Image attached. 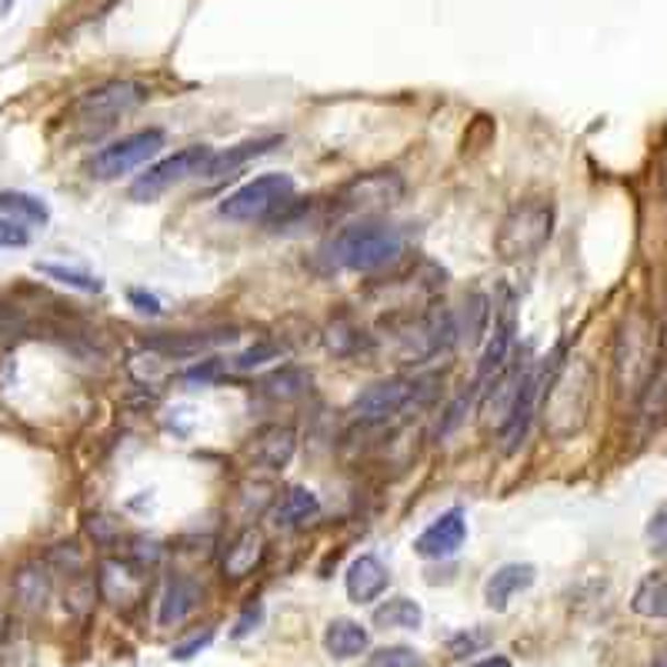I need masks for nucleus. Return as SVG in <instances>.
<instances>
[{"instance_id": "1", "label": "nucleus", "mask_w": 667, "mask_h": 667, "mask_svg": "<svg viewBox=\"0 0 667 667\" xmlns=\"http://www.w3.org/2000/svg\"><path fill=\"white\" fill-rule=\"evenodd\" d=\"M404 230L384 221H354L324 244V261L338 271L377 274L404 258Z\"/></svg>"}, {"instance_id": "2", "label": "nucleus", "mask_w": 667, "mask_h": 667, "mask_svg": "<svg viewBox=\"0 0 667 667\" xmlns=\"http://www.w3.org/2000/svg\"><path fill=\"white\" fill-rule=\"evenodd\" d=\"M554 234V207L544 197L518 201L494 234V255L505 264H521L538 258Z\"/></svg>"}, {"instance_id": "3", "label": "nucleus", "mask_w": 667, "mask_h": 667, "mask_svg": "<svg viewBox=\"0 0 667 667\" xmlns=\"http://www.w3.org/2000/svg\"><path fill=\"white\" fill-rule=\"evenodd\" d=\"M544 428L554 438H567L584 425L591 400V368L584 361H561V368L551 374L544 387Z\"/></svg>"}, {"instance_id": "4", "label": "nucleus", "mask_w": 667, "mask_h": 667, "mask_svg": "<svg viewBox=\"0 0 667 667\" xmlns=\"http://www.w3.org/2000/svg\"><path fill=\"white\" fill-rule=\"evenodd\" d=\"M441 377L438 374H425V377H387L371 384L364 394H358V400L351 404V414L358 417L361 425H381L387 417L428 407L438 394Z\"/></svg>"}, {"instance_id": "5", "label": "nucleus", "mask_w": 667, "mask_h": 667, "mask_svg": "<svg viewBox=\"0 0 667 667\" xmlns=\"http://www.w3.org/2000/svg\"><path fill=\"white\" fill-rule=\"evenodd\" d=\"M147 101V88L137 80H104L98 88L83 91L80 98H74V104L67 108L70 124H77L80 131H104L114 121H121L124 114L137 111Z\"/></svg>"}, {"instance_id": "6", "label": "nucleus", "mask_w": 667, "mask_h": 667, "mask_svg": "<svg viewBox=\"0 0 667 667\" xmlns=\"http://www.w3.org/2000/svg\"><path fill=\"white\" fill-rule=\"evenodd\" d=\"M294 197V178L291 174H281V171H271V174H261L255 181H247L244 188H237L234 194H227L217 211L221 217L227 221H237V224H255V221H264L271 214H278L287 201Z\"/></svg>"}, {"instance_id": "7", "label": "nucleus", "mask_w": 667, "mask_h": 667, "mask_svg": "<svg viewBox=\"0 0 667 667\" xmlns=\"http://www.w3.org/2000/svg\"><path fill=\"white\" fill-rule=\"evenodd\" d=\"M214 157V147L207 144H191V147H181L178 154L163 157L157 163H150L147 171L131 184V197L147 204V201H157L160 194L174 191L178 184L191 181V178H201L207 160Z\"/></svg>"}, {"instance_id": "8", "label": "nucleus", "mask_w": 667, "mask_h": 667, "mask_svg": "<svg viewBox=\"0 0 667 667\" xmlns=\"http://www.w3.org/2000/svg\"><path fill=\"white\" fill-rule=\"evenodd\" d=\"M167 144V134L160 127H144L134 131L108 147H101L91 160H88V174L94 181H117L131 171H137L140 163H147L150 157L160 154V147Z\"/></svg>"}, {"instance_id": "9", "label": "nucleus", "mask_w": 667, "mask_h": 667, "mask_svg": "<svg viewBox=\"0 0 667 667\" xmlns=\"http://www.w3.org/2000/svg\"><path fill=\"white\" fill-rule=\"evenodd\" d=\"M404 197V181L394 171H374V174H361L354 178L341 194H338V207L341 211H358V214H374V211H387Z\"/></svg>"}, {"instance_id": "10", "label": "nucleus", "mask_w": 667, "mask_h": 667, "mask_svg": "<svg viewBox=\"0 0 667 667\" xmlns=\"http://www.w3.org/2000/svg\"><path fill=\"white\" fill-rule=\"evenodd\" d=\"M464 541H467V518L461 508H451L417 534L414 554H421L428 561H448L464 547Z\"/></svg>"}, {"instance_id": "11", "label": "nucleus", "mask_w": 667, "mask_h": 667, "mask_svg": "<svg viewBox=\"0 0 667 667\" xmlns=\"http://www.w3.org/2000/svg\"><path fill=\"white\" fill-rule=\"evenodd\" d=\"M511 348H515V297L508 291V301L500 304V310L494 314V330H490L487 348L477 361V377H474L477 387H484L500 368L511 361Z\"/></svg>"}, {"instance_id": "12", "label": "nucleus", "mask_w": 667, "mask_h": 667, "mask_svg": "<svg viewBox=\"0 0 667 667\" xmlns=\"http://www.w3.org/2000/svg\"><path fill=\"white\" fill-rule=\"evenodd\" d=\"M101 595L117 604V608H127L134 604L144 588H147V570L137 567L134 561H104L101 564Z\"/></svg>"}, {"instance_id": "13", "label": "nucleus", "mask_w": 667, "mask_h": 667, "mask_svg": "<svg viewBox=\"0 0 667 667\" xmlns=\"http://www.w3.org/2000/svg\"><path fill=\"white\" fill-rule=\"evenodd\" d=\"M524 371H528V364L524 361H518V364H505L500 368L484 387H490L487 391V397H484V414H487V421L500 431L505 428V421H508V414H511V407H515V397H518V387H521V381H524Z\"/></svg>"}, {"instance_id": "14", "label": "nucleus", "mask_w": 667, "mask_h": 667, "mask_svg": "<svg viewBox=\"0 0 667 667\" xmlns=\"http://www.w3.org/2000/svg\"><path fill=\"white\" fill-rule=\"evenodd\" d=\"M297 451V431L291 425H264L250 438V457L268 471H284Z\"/></svg>"}, {"instance_id": "15", "label": "nucleus", "mask_w": 667, "mask_h": 667, "mask_svg": "<svg viewBox=\"0 0 667 667\" xmlns=\"http://www.w3.org/2000/svg\"><path fill=\"white\" fill-rule=\"evenodd\" d=\"M268 554V544H264V534L258 528H244L240 534L230 538V544L224 547V557H221V570L227 580H244L247 574H255L261 567Z\"/></svg>"}, {"instance_id": "16", "label": "nucleus", "mask_w": 667, "mask_h": 667, "mask_svg": "<svg viewBox=\"0 0 667 667\" xmlns=\"http://www.w3.org/2000/svg\"><path fill=\"white\" fill-rule=\"evenodd\" d=\"M534 577H538V567H534V564H521V561L500 564V567L487 577V584H484V601H487V608H490V611H508L511 598L521 595V591H528L531 584H534Z\"/></svg>"}, {"instance_id": "17", "label": "nucleus", "mask_w": 667, "mask_h": 667, "mask_svg": "<svg viewBox=\"0 0 667 667\" xmlns=\"http://www.w3.org/2000/svg\"><path fill=\"white\" fill-rule=\"evenodd\" d=\"M344 584H348V598L354 604H371V601H377L387 591L391 570L384 567V561L377 554H361V557L351 561Z\"/></svg>"}, {"instance_id": "18", "label": "nucleus", "mask_w": 667, "mask_h": 667, "mask_svg": "<svg viewBox=\"0 0 667 667\" xmlns=\"http://www.w3.org/2000/svg\"><path fill=\"white\" fill-rule=\"evenodd\" d=\"M201 584L188 574H174L167 577L163 595H160V608H157V624L160 628H174L184 618H191V611L201 604Z\"/></svg>"}, {"instance_id": "19", "label": "nucleus", "mask_w": 667, "mask_h": 667, "mask_svg": "<svg viewBox=\"0 0 667 667\" xmlns=\"http://www.w3.org/2000/svg\"><path fill=\"white\" fill-rule=\"evenodd\" d=\"M278 144H284V137H281V134H268V137H255V140H240V144H234V147H227V150H221V154L214 150V157L207 160V167H204L201 178H207V181L234 178L247 160L264 157V154L274 150Z\"/></svg>"}, {"instance_id": "20", "label": "nucleus", "mask_w": 667, "mask_h": 667, "mask_svg": "<svg viewBox=\"0 0 667 667\" xmlns=\"http://www.w3.org/2000/svg\"><path fill=\"white\" fill-rule=\"evenodd\" d=\"M317 515H320V500H317L314 490H307V487H287V490L278 497V505H274V511H271V521H274L278 528L291 531V528L310 524Z\"/></svg>"}, {"instance_id": "21", "label": "nucleus", "mask_w": 667, "mask_h": 667, "mask_svg": "<svg viewBox=\"0 0 667 667\" xmlns=\"http://www.w3.org/2000/svg\"><path fill=\"white\" fill-rule=\"evenodd\" d=\"M368 631L351 621V618H338V621H330L327 631H324V647L334 660H351L358 654L368 651Z\"/></svg>"}, {"instance_id": "22", "label": "nucleus", "mask_w": 667, "mask_h": 667, "mask_svg": "<svg viewBox=\"0 0 667 667\" xmlns=\"http://www.w3.org/2000/svg\"><path fill=\"white\" fill-rule=\"evenodd\" d=\"M50 595V574L44 564H27L14 577V598L24 611H41Z\"/></svg>"}, {"instance_id": "23", "label": "nucleus", "mask_w": 667, "mask_h": 667, "mask_svg": "<svg viewBox=\"0 0 667 667\" xmlns=\"http://www.w3.org/2000/svg\"><path fill=\"white\" fill-rule=\"evenodd\" d=\"M425 621V611L410 598H387L381 608H374V628L381 631H417Z\"/></svg>"}, {"instance_id": "24", "label": "nucleus", "mask_w": 667, "mask_h": 667, "mask_svg": "<svg viewBox=\"0 0 667 667\" xmlns=\"http://www.w3.org/2000/svg\"><path fill=\"white\" fill-rule=\"evenodd\" d=\"M0 214L11 217L14 224H34V227H44L50 221V207L27 191H0Z\"/></svg>"}, {"instance_id": "25", "label": "nucleus", "mask_w": 667, "mask_h": 667, "mask_svg": "<svg viewBox=\"0 0 667 667\" xmlns=\"http://www.w3.org/2000/svg\"><path fill=\"white\" fill-rule=\"evenodd\" d=\"M487 327H490V301L481 291H474L464 301V314H461V324H457V338L467 341V348H474V344L484 341Z\"/></svg>"}, {"instance_id": "26", "label": "nucleus", "mask_w": 667, "mask_h": 667, "mask_svg": "<svg viewBox=\"0 0 667 667\" xmlns=\"http://www.w3.org/2000/svg\"><path fill=\"white\" fill-rule=\"evenodd\" d=\"M634 614L641 618H651V621H660L667 618V574H651L641 580V588L634 591V601H631Z\"/></svg>"}, {"instance_id": "27", "label": "nucleus", "mask_w": 667, "mask_h": 667, "mask_svg": "<svg viewBox=\"0 0 667 667\" xmlns=\"http://www.w3.org/2000/svg\"><path fill=\"white\" fill-rule=\"evenodd\" d=\"M307 387H310V374L301 368H281L261 381V391L274 400H297L307 394Z\"/></svg>"}, {"instance_id": "28", "label": "nucleus", "mask_w": 667, "mask_h": 667, "mask_svg": "<svg viewBox=\"0 0 667 667\" xmlns=\"http://www.w3.org/2000/svg\"><path fill=\"white\" fill-rule=\"evenodd\" d=\"M34 271L44 274V278H50V281H57V284H64V287H70V291H80V294H101V291H104V281H101V278H94V274H88V271H77V268L37 261Z\"/></svg>"}, {"instance_id": "29", "label": "nucleus", "mask_w": 667, "mask_h": 667, "mask_svg": "<svg viewBox=\"0 0 667 667\" xmlns=\"http://www.w3.org/2000/svg\"><path fill=\"white\" fill-rule=\"evenodd\" d=\"M641 417L651 428H657L667 417V368L651 371V381H647L644 400H641Z\"/></svg>"}, {"instance_id": "30", "label": "nucleus", "mask_w": 667, "mask_h": 667, "mask_svg": "<svg viewBox=\"0 0 667 667\" xmlns=\"http://www.w3.org/2000/svg\"><path fill=\"white\" fill-rule=\"evenodd\" d=\"M368 667H425V660L414 647H381Z\"/></svg>"}, {"instance_id": "31", "label": "nucleus", "mask_w": 667, "mask_h": 667, "mask_svg": "<svg viewBox=\"0 0 667 667\" xmlns=\"http://www.w3.org/2000/svg\"><path fill=\"white\" fill-rule=\"evenodd\" d=\"M278 354H281L278 344H258V348H250V351L237 354V358H234V368H237V371H255V368H261L264 361H274Z\"/></svg>"}, {"instance_id": "32", "label": "nucleus", "mask_w": 667, "mask_h": 667, "mask_svg": "<svg viewBox=\"0 0 667 667\" xmlns=\"http://www.w3.org/2000/svg\"><path fill=\"white\" fill-rule=\"evenodd\" d=\"M647 541H651L654 551H667V500L647 521Z\"/></svg>"}, {"instance_id": "33", "label": "nucleus", "mask_w": 667, "mask_h": 667, "mask_svg": "<svg viewBox=\"0 0 667 667\" xmlns=\"http://www.w3.org/2000/svg\"><path fill=\"white\" fill-rule=\"evenodd\" d=\"M487 644V634L484 631H467V634H457V637H451V654L454 657H467V654H474V651H481Z\"/></svg>"}, {"instance_id": "34", "label": "nucleus", "mask_w": 667, "mask_h": 667, "mask_svg": "<svg viewBox=\"0 0 667 667\" xmlns=\"http://www.w3.org/2000/svg\"><path fill=\"white\" fill-rule=\"evenodd\" d=\"M31 237L21 224H14L11 217L0 214V247H24Z\"/></svg>"}, {"instance_id": "35", "label": "nucleus", "mask_w": 667, "mask_h": 667, "mask_svg": "<svg viewBox=\"0 0 667 667\" xmlns=\"http://www.w3.org/2000/svg\"><path fill=\"white\" fill-rule=\"evenodd\" d=\"M217 377H221L217 361H201V364H194L191 371H184V381H188V384H214Z\"/></svg>"}, {"instance_id": "36", "label": "nucleus", "mask_w": 667, "mask_h": 667, "mask_svg": "<svg viewBox=\"0 0 667 667\" xmlns=\"http://www.w3.org/2000/svg\"><path fill=\"white\" fill-rule=\"evenodd\" d=\"M211 637H214V631L194 634V637H191L188 644H178V647L171 651V657H174V660H191L194 654H201V651H204V647L211 644Z\"/></svg>"}, {"instance_id": "37", "label": "nucleus", "mask_w": 667, "mask_h": 667, "mask_svg": "<svg viewBox=\"0 0 667 667\" xmlns=\"http://www.w3.org/2000/svg\"><path fill=\"white\" fill-rule=\"evenodd\" d=\"M131 297V304L140 310V314H160V301L154 297V294H144V291H131L127 294Z\"/></svg>"}, {"instance_id": "38", "label": "nucleus", "mask_w": 667, "mask_h": 667, "mask_svg": "<svg viewBox=\"0 0 667 667\" xmlns=\"http://www.w3.org/2000/svg\"><path fill=\"white\" fill-rule=\"evenodd\" d=\"M258 618H261V608H258V611H255V608H250V611H247V618H244V621H240V624H237V631H234V637H244V634H247V631H250V621H258Z\"/></svg>"}, {"instance_id": "39", "label": "nucleus", "mask_w": 667, "mask_h": 667, "mask_svg": "<svg viewBox=\"0 0 667 667\" xmlns=\"http://www.w3.org/2000/svg\"><path fill=\"white\" fill-rule=\"evenodd\" d=\"M471 667H511V660L505 654H494V657H484V660H477Z\"/></svg>"}, {"instance_id": "40", "label": "nucleus", "mask_w": 667, "mask_h": 667, "mask_svg": "<svg viewBox=\"0 0 667 667\" xmlns=\"http://www.w3.org/2000/svg\"><path fill=\"white\" fill-rule=\"evenodd\" d=\"M18 4V0H0V18H4V14H11V8Z\"/></svg>"}, {"instance_id": "41", "label": "nucleus", "mask_w": 667, "mask_h": 667, "mask_svg": "<svg viewBox=\"0 0 667 667\" xmlns=\"http://www.w3.org/2000/svg\"><path fill=\"white\" fill-rule=\"evenodd\" d=\"M651 667H667V651H660V654L651 660Z\"/></svg>"}]
</instances>
